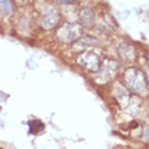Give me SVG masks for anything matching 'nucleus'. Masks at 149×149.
I'll use <instances>...</instances> for the list:
<instances>
[{"instance_id": "423d86ee", "label": "nucleus", "mask_w": 149, "mask_h": 149, "mask_svg": "<svg viewBox=\"0 0 149 149\" xmlns=\"http://www.w3.org/2000/svg\"><path fill=\"white\" fill-rule=\"evenodd\" d=\"M114 96L117 99L119 104L122 107H126L132 102V95H130V91L126 88V87L121 86V84H117V86L114 87V91H113Z\"/></svg>"}, {"instance_id": "0eeeda50", "label": "nucleus", "mask_w": 149, "mask_h": 149, "mask_svg": "<svg viewBox=\"0 0 149 149\" xmlns=\"http://www.w3.org/2000/svg\"><path fill=\"white\" fill-rule=\"evenodd\" d=\"M79 20L83 27H92L95 23V14L91 8H83L79 12Z\"/></svg>"}, {"instance_id": "1a4fd4ad", "label": "nucleus", "mask_w": 149, "mask_h": 149, "mask_svg": "<svg viewBox=\"0 0 149 149\" xmlns=\"http://www.w3.org/2000/svg\"><path fill=\"white\" fill-rule=\"evenodd\" d=\"M79 43H81L83 46H95L98 45V39L92 38V37H81L77 39Z\"/></svg>"}, {"instance_id": "7ed1b4c3", "label": "nucleus", "mask_w": 149, "mask_h": 149, "mask_svg": "<svg viewBox=\"0 0 149 149\" xmlns=\"http://www.w3.org/2000/svg\"><path fill=\"white\" fill-rule=\"evenodd\" d=\"M83 37L81 27L74 23H67L57 31V38L64 43H73Z\"/></svg>"}, {"instance_id": "9b49d317", "label": "nucleus", "mask_w": 149, "mask_h": 149, "mask_svg": "<svg viewBox=\"0 0 149 149\" xmlns=\"http://www.w3.org/2000/svg\"><path fill=\"white\" fill-rule=\"evenodd\" d=\"M148 64H149V56H148Z\"/></svg>"}, {"instance_id": "f03ea898", "label": "nucleus", "mask_w": 149, "mask_h": 149, "mask_svg": "<svg viewBox=\"0 0 149 149\" xmlns=\"http://www.w3.org/2000/svg\"><path fill=\"white\" fill-rule=\"evenodd\" d=\"M77 64L80 65L81 68H84L86 71H90V72H96L102 64V56L100 53L95 50H86L80 53L77 56Z\"/></svg>"}, {"instance_id": "39448f33", "label": "nucleus", "mask_w": 149, "mask_h": 149, "mask_svg": "<svg viewBox=\"0 0 149 149\" xmlns=\"http://www.w3.org/2000/svg\"><path fill=\"white\" fill-rule=\"evenodd\" d=\"M58 22H60V14L56 11L54 8H49L46 12H43L42 18H41V26L45 30L54 29Z\"/></svg>"}, {"instance_id": "20e7f679", "label": "nucleus", "mask_w": 149, "mask_h": 149, "mask_svg": "<svg viewBox=\"0 0 149 149\" xmlns=\"http://www.w3.org/2000/svg\"><path fill=\"white\" fill-rule=\"evenodd\" d=\"M118 68H119V64L115 61V60H103L102 64H100V67L96 72L99 73V83H106L109 80L117 74L118 72Z\"/></svg>"}, {"instance_id": "6e6552de", "label": "nucleus", "mask_w": 149, "mask_h": 149, "mask_svg": "<svg viewBox=\"0 0 149 149\" xmlns=\"http://www.w3.org/2000/svg\"><path fill=\"white\" fill-rule=\"evenodd\" d=\"M118 52H119V56L126 61H133L136 58V49L133 45L127 42H122L118 47Z\"/></svg>"}, {"instance_id": "9d476101", "label": "nucleus", "mask_w": 149, "mask_h": 149, "mask_svg": "<svg viewBox=\"0 0 149 149\" xmlns=\"http://www.w3.org/2000/svg\"><path fill=\"white\" fill-rule=\"evenodd\" d=\"M54 1H58V3H72L73 0H54Z\"/></svg>"}, {"instance_id": "f257e3e1", "label": "nucleus", "mask_w": 149, "mask_h": 149, "mask_svg": "<svg viewBox=\"0 0 149 149\" xmlns=\"http://www.w3.org/2000/svg\"><path fill=\"white\" fill-rule=\"evenodd\" d=\"M123 79L127 86V90L137 95H144L148 91V80L144 72L137 68H129L123 73Z\"/></svg>"}]
</instances>
